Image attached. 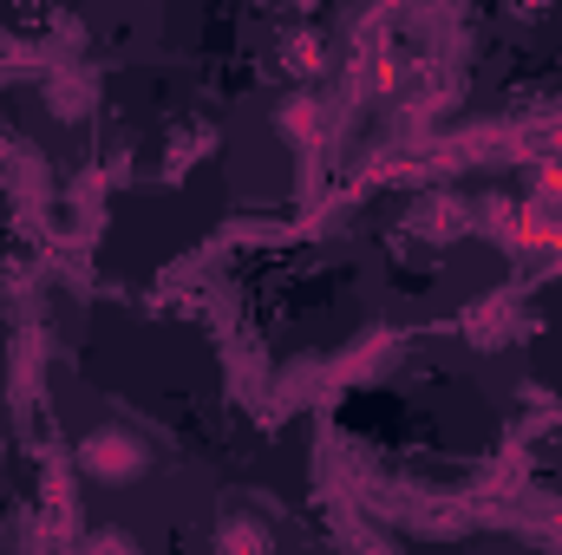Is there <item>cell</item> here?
<instances>
[{"label":"cell","instance_id":"1","mask_svg":"<svg viewBox=\"0 0 562 555\" xmlns=\"http://www.w3.org/2000/svg\"><path fill=\"white\" fill-rule=\"evenodd\" d=\"M79 464H86L92 477H105V484H125V477L144 471V444L132 431H92V438L79 444Z\"/></svg>","mask_w":562,"mask_h":555},{"label":"cell","instance_id":"2","mask_svg":"<svg viewBox=\"0 0 562 555\" xmlns=\"http://www.w3.org/2000/svg\"><path fill=\"white\" fill-rule=\"evenodd\" d=\"M86 105H92V86L86 79H59L53 86V112L59 118H86Z\"/></svg>","mask_w":562,"mask_h":555},{"label":"cell","instance_id":"3","mask_svg":"<svg viewBox=\"0 0 562 555\" xmlns=\"http://www.w3.org/2000/svg\"><path fill=\"white\" fill-rule=\"evenodd\" d=\"M269 530L262 523H223V550H262Z\"/></svg>","mask_w":562,"mask_h":555},{"label":"cell","instance_id":"4","mask_svg":"<svg viewBox=\"0 0 562 555\" xmlns=\"http://www.w3.org/2000/svg\"><path fill=\"white\" fill-rule=\"evenodd\" d=\"M288 66H294V72H314V66H321V46H314V39H294V46H288Z\"/></svg>","mask_w":562,"mask_h":555},{"label":"cell","instance_id":"5","mask_svg":"<svg viewBox=\"0 0 562 555\" xmlns=\"http://www.w3.org/2000/svg\"><path fill=\"white\" fill-rule=\"evenodd\" d=\"M537 190H543V203H562V163H550V170L537 177Z\"/></svg>","mask_w":562,"mask_h":555}]
</instances>
